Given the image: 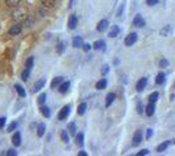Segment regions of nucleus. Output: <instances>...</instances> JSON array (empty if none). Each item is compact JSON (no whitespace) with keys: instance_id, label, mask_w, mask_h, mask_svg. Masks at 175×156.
<instances>
[{"instance_id":"obj_48","label":"nucleus","mask_w":175,"mask_h":156,"mask_svg":"<svg viewBox=\"0 0 175 156\" xmlns=\"http://www.w3.org/2000/svg\"><path fill=\"white\" fill-rule=\"evenodd\" d=\"M174 143H175V140H174Z\"/></svg>"},{"instance_id":"obj_22","label":"nucleus","mask_w":175,"mask_h":156,"mask_svg":"<svg viewBox=\"0 0 175 156\" xmlns=\"http://www.w3.org/2000/svg\"><path fill=\"white\" fill-rule=\"evenodd\" d=\"M154 109H156V107H154V103H149L146 106L145 108V113H146V116H153V113H154Z\"/></svg>"},{"instance_id":"obj_8","label":"nucleus","mask_w":175,"mask_h":156,"mask_svg":"<svg viewBox=\"0 0 175 156\" xmlns=\"http://www.w3.org/2000/svg\"><path fill=\"white\" fill-rule=\"evenodd\" d=\"M146 85H148V78H145V77L140 78V79H138V82H137V85H136V90H137L138 92H141L146 87Z\"/></svg>"},{"instance_id":"obj_6","label":"nucleus","mask_w":175,"mask_h":156,"mask_svg":"<svg viewBox=\"0 0 175 156\" xmlns=\"http://www.w3.org/2000/svg\"><path fill=\"white\" fill-rule=\"evenodd\" d=\"M132 23H133V26H136V28H144V26H145V21H144L143 16H140V14L135 16V18H133V21H132Z\"/></svg>"},{"instance_id":"obj_9","label":"nucleus","mask_w":175,"mask_h":156,"mask_svg":"<svg viewBox=\"0 0 175 156\" xmlns=\"http://www.w3.org/2000/svg\"><path fill=\"white\" fill-rule=\"evenodd\" d=\"M107 28H108V21L107 20H101L98 22V25H97V31L103 33Z\"/></svg>"},{"instance_id":"obj_21","label":"nucleus","mask_w":175,"mask_h":156,"mask_svg":"<svg viewBox=\"0 0 175 156\" xmlns=\"http://www.w3.org/2000/svg\"><path fill=\"white\" fill-rule=\"evenodd\" d=\"M14 89H16L17 94H19L21 98H25V96H26V91H25V89H24L21 85H19V83H16V85H14Z\"/></svg>"},{"instance_id":"obj_39","label":"nucleus","mask_w":175,"mask_h":156,"mask_svg":"<svg viewBox=\"0 0 175 156\" xmlns=\"http://www.w3.org/2000/svg\"><path fill=\"white\" fill-rule=\"evenodd\" d=\"M7 155L8 156H16L17 151H16V150H13V148H11V150H8V151H7Z\"/></svg>"},{"instance_id":"obj_33","label":"nucleus","mask_w":175,"mask_h":156,"mask_svg":"<svg viewBox=\"0 0 175 156\" xmlns=\"http://www.w3.org/2000/svg\"><path fill=\"white\" fill-rule=\"evenodd\" d=\"M158 96H159V94H158L157 91H154V92H153V94L149 96V103H156V101L158 100Z\"/></svg>"},{"instance_id":"obj_38","label":"nucleus","mask_w":175,"mask_h":156,"mask_svg":"<svg viewBox=\"0 0 175 156\" xmlns=\"http://www.w3.org/2000/svg\"><path fill=\"white\" fill-rule=\"evenodd\" d=\"M92 47H93V46H90L89 43H84V44H82V50L85 51V52H89V51H90V48H92Z\"/></svg>"},{"instance_id":"obj_42","label":"nucleus","mask_w":175,"mask_h":156,"mask_svg":"<svg viewBox=\"0 0 175 156\" xmlns=\"http://www.w3.org/2000/svg\"><path fill=\"white\" fill-rule=\"evenodd\" d=\"M157 3H158V0H146V4H148V5H150V7L156 5Z\"/></svg>"},{"instance_id":"obj_17","label":"nucleus","mask_w":175,"mask_h":156,"mask_svg":"<svg viewBox=\"0 0 175 156\" xmlns=\"http://www.w3.org/2000/svg\"><path fill=\"white\" fill-rule=\"evenodd\" d=\"M41 113L43 117H46V118H49V117H51V109L47 106H41Z\"/></svg>"},{"instance_id":"obj_34","label":"nucleus","mask_w":175,"mask_h":156,"mask_svg":"<svg viewBox=\"0 0 175 156\" xmlns=\"http://www.w3.org/2000/svg\"><path fill=\"white\" fill-rule=\"evenodd\" d=\"M56 0H42V5L44 7H54Z\"/></svg>"},{"instance_id":"obj_19","label":"nucleus","mask_w":175,"mask_h":156,"mask_svg":"<svg viewBox=\"0 0 175 156\" xmlns=\"http://www.w3.org/2000/svg\"><path fill=\"white\" fill-rule=\"evenodd\" d=\"M115 98H116V95L114 94V92H110V94H107V96H106V107H107V108L114 103Z\"/></svg>"},{"instance_id":"obj_18","label":"nucleus","mask_w":175,"mask_h":156,"mask_svg":"<svg viewBox=\"0 0 175 156\" xmlns=\"http://www.w3.org/2000/svg\"><path fill=\"white\" fill-rule=\"evenodd\" d=\"M44 133H46V124L41 122L37 128V134H38V137H43Z\"/></svg>"},{"instance_id":"obj_20","label":"nucleus","mask_w":175,"mask_h":156,"mask_svg":"<svg viewBox=\"0 0 175 156\" xmlns=\"http://www.w3.org/2000/svg\"><path fill=\"white\" fill-rule=\"evenodd\" d=\"M107 86V81L105 79V78H102V79H99L97 83H95V89L97 90H105Z\"/></svg>"},{"instance_id":"obj_12","label":"nucleus","mask_w":175,"mask_h":156,"mask_svg":"<svg viewBox=\"0 0 175 156\" xmlns=\"http://www.w3.org/2000/svg\"><path fill=\"white\" fill-rule=\"evenodd\" d=\"M21 30H22V26L19 25V23H16V25H13V26H11V29H9V35H17V34H20L21 33Z\"/></svg>"},{"instance_id":"obj_40","label":"nucleus","mask_w":175,"mask_h":156,"mask_svg":"<svg viewBox=\"0 0 175 156\" xmlns=\"http://www.w3.org/2000/svg\"><path fill=\"white\" fill-rule=\"evenodd\" d=\"M5 122H7V118H5V117H0V129L4 128Z\"/></svg>"},{"instance_id":"obj_4","label":"nucleus","mask_w":175,"mask_h":156,"mask_svg":"<svg viewBox=\"0 0 175 156\" xmlns=\"http://www.w3.org/2000/svg\"><path fill=\"white\" fill-rule=\"evenodd\" d=\"M77 23H78L77 16L76 14H71V16L68 17V28L71 30H75L76 29V26H77Z\"/></svg>"},{"instance_id":"obj_27","label":"nucleus","mask_w":175,"mask_h":156,"mask_svg":"<svg viewBox=\"0 0 175 156\" xmlns=\"http://www.w3.org/2000/svg\"><path fill=\"white\" fill-rule=\"evenodd\" d=\"M67 130H68V133L71 134V135H76V130H77V129H76V124H75V122H71V124L68 125Z\"/></svg>"},{"instance_id":"obj_7","label":"nucleus","mask_w":175,"mask_h":156,"mask_svg":"<svg viewBox=\"0 0 175 156\" xmlns=\"http://www.w3.org/2000/svg\"><path fill=\"white\" fill-rule=\"evenodd\" d=\"M93 48L97 50V51H102V52H105V51H106V43H105V40H102V39L95 40L94 44H93Z\"/></svg>"},{"instance_id":"obj_13","label":"nucleus","mask_w":175,"mask_h":156,"mask_svg":"<svg viewBox=\"0 0 175 156\" xmlns=\"http://www.w3.org/2000/svg\"><path fill=\"white\" fill-rule=\"evenodd\" d=\"M84 42H82V37H80V35H77V37L73 38V40H72V46L75 47V48H80V47H82Z\"/></svg>"},{"instance_id":"obj_35","label":"nucleus","mask_w":175,"mask_h":156,"mask_svg":"<svg viewBox=\"0 0 175 156\" xmlns=\"http://www.w3.org/2000/svg\"><path fill=\"white\" fill-rule=\"evenodd\" d=\"M170 33H171V26H170V25H167L165 29H162V30H161V34L164 35V37H167V35L170 34Z\"/></svg>"},{"instance_id":"obj_11","label":"nucleus","mask_w":175,"mask_h":156,"mask_svg":"<svg viewBox=\"0 0 175 156\" xmlns=\"http://www.w3.org/2000/svg\"><path fill=\"white\" fill-rule=\"evenodd\" d=\"M65 48H67V42L65 40H60L58 44H56V52L59 53V55H62V53H64Z\"/></svg>"},{"instance_id":"obj_25","label":"nucleus","mask_w":175,"mask_h":156,"mask_svg":"<svg viewBox=\"0 0 175 156\" xmlns=\"http://www.w3.org/2000/svg\"><path fill=\"white\" fill-rule=\"evenodd\" d=\"M86 108H88V106H86V103H81L80 106L77 107V115H80V116H82L84 113L86 112Z\"/></svg>"},{"instance_id":"obj_2","label":"nucleus","mask_w":175,"mask_h":156,"mask_svg":"<svg viewBox=\"0 0 175 156\" xmlns=\"http://www.w3.org/2000/svg\"><path fill=\"white\" fill-rule=\"evenodd\" d=\"M141 142H143V131L138 129V130L135 131L133 138H132V146H133V147H137Z\"/></svg>"},{"instance_id":"obj_26","label":"nucleus","mask_w":175,"mask_h":156,"mask_svg":"<svg viewBox=\"0 0 175 156\" xmlns=\"http://www.w3.org/2000/svg\"><path fill=\"white\" fill-rule=\"evenodd\" d=\"M60 139L64 143H69V133H67V130H62V133H60Z\"/></svg>"},{"instance_id":"obj_14","label":"nucleus","mask_w":175,"mask_h":156,"mask_svg":"<svg viewBox=\"0 0 175 156\" xmlns=\"http://www.w3.org/2000/svg\"><path fill=\"white\" fill-rule=\"evenodd\" d=\"M12 143H13L14 147H19L21 145V134H20V131H16V133L13 134V137H12Z\"/></svg>"},{"instance_id":"obj_15","label":"nucleus","mask_w":175,"mask_h":156,"mask_svg":"<svg viewBox=\"0 0 175 156\" xmlns=\"http://www.w3.org/2000/svg\"><path fill=\"white\" fill-rule=\"evenodd\" d=\"M119 33H120V28L119 26H116V25H114V26H111L110 31H108V37L110 38H116Z\"/></svg>"},{"instance_id":"obj_44","label":"nucleus","mask_w":175,"mask_h":156,"mask_svg":"<svg viewBox=\"0 0 175 156\" xmlns=\"http://www.w3.org/2000/svg\"><path fill=\"white\" fill-rule=\"evenodd\" d=\"M149 154V150H143V151H140V152H137V156H144V155H148Z\"/></svg>"},{"instance_id":"obj_46","label":"nucleus","mask_w":175,"mask_h":156,"mask_svg":"<svg viewBox=\"0 0 175 156\" xmlns=\"http://www.w3.org/2000/svg\"><path fill=\"white\" fill-rule=\"evenodd\" d=\"M123 8H124V5H120V8H119V11H118V13H116V16L118 17H120V14H122V12H123Z\"/></svg>"},{"instance_id":"obj_16","label":"nucleus","mask_w":175,"mask_h":156,"mask_svg":"<svg viewBox=\"0 0 175 156\" xmlns=\"http://www.w3.org/2000/svg\"><path fill=\"white\" fill-rule=\"evenodd\" d=\"M64 82L63 81V77H55L52 79V82H51V89H56V87H59L62 83Z\"/></svg>"},{"instance_id":"obj_41","label":"nucleus","mask_w":175,"mask_h":156,"mask_svg":"<svg viewBox=\"0 0 175 156\" xmlns=\"http://www.w3.org/2000/svg\"><path fill=\"white\" fill-rule=\"evenodd\" d=\"M153 135V129H148L146 130V139H150Z\"/></svg>"},{"instance_id":"obj_31","label":"nucleus","mask_w":175,"mask_h":156,"mask_svg":"<svg viewBox=\"0 0 175 156\" xmlns=\"http://www.w3.org/2000/svg\"><path fill=\"white\" fill-rule=\"evenodd\" d=\"M33 65H34V57H33V56H30V57H28V59H26V61H25V68L32 69Z\"/></svg>"},{"instance_id":"obj_23","label":"nucleus","mask_w":175,"mask_h":156,"mask_svg":"<svg viewBox=\"0 0 175 156\" xmlns=\"http://www.w3.org/2000/svg\"><path fill=\"white\" fill-rule=\"evenodd\" d=\"M76 145L82 147L84 146V133H77L76 134Z\"/></svg>"},{"instance_id":"obj_1","label":"nucleus","mask_w":175,"mask_h":156,"mask_svg":"<svg viewBox=\"0 0 175 156\" xmlns=\"http://www.w3.org/2000/svg\"><path fill=\"white\" fill-rule=\"evenodd\" d=\"M69 113H71V106H64L60 109V112L58 113V120L59 121H64L69 117Z\"/></svg>"},{"instance_id":"obj_37","label":"nucleus","mask_w":175,"mask_h":156,"mask_svg":"<svg viewBox=\"0 0 175 156\" xmlns=\"http://www.w3.org/2000/svg\"><path fill=\"white\" fill-rule=\"evenodd\" d=\"M167 65H169V61L166 59H162L161 61H159V67H161V68H166Z\"/></svg>"},{"instance_id":"obj_29","label":"nucleus","mask_w":175,"mask_h":156,"mask_svg":"<svg viewBox=\"0 0 175 156\" xmlns=\"http://www.w3.org/2000/svg\"><path fill=\"white\" fill-rule=\"evenodd\" d=\"M169 145H170V142L169 140H166V142H164V143H161L158 147H157V152H164L166 148L169 147Z\"/></svg>"},{"instance_id":"obj_45","label":"nucleus","mask_w":175,"mask_h":156,"mask_svg":"<svg viewBox=\"0 0 175 156\" xmlns=\"http://www.w3.org/2000/svg\"><path fill=\"white\" fill-rule=\"evenodd\" d=\"M137 113H143V106H141V101L137 103Z\"/></svg>"},{"instance_id":"obj_32","label":"nucleus","mask_w":175,"mask_h":156,"mask_svg":"<svg viewBox=\"0 0 175 156\" xmlns=\"http://www.w3.org/2000/svg\"><path fill=\"white\" fill-rule=\"evenodd\" d=\"M17 126H19V122L13 121V122H12V124L9 125V126L7 128V131H8V133H12V131H14V130H16Z\"/></svg>"},{"instance_id":"obj_5","label":"nucleus","mask_w":175,"mask_h":156,"mask_svg":"<svg viewBox=\"0 0 175 156\" xmlns=\"http://www.w3.org/2000/svg\"><path fill=\"white\" fill-rule=\"evenodd\" d=\"M46 85V78H41L39 81L34 83V86H33V92H38L41 91L42 89H43V86Z\"/></svg>"},{"instance_id":"obj_43","label":"nucleus","mask_w":175,"mask_h":156,"mask_svg":"<svg viewBox=\"0 0 175 156\" xmlns=\"http://www.w3.org/2000/svg\"><path fill=\"white\" fill-rule=\"evenodd\" d=\"M108 70H110V68H108V65H103L102 67V74H107Z\"/></svg>"},{"instance_id":"obj_28","label":"nucleus","mask_w":175,"mask_h":156,"mask_svg":"<svg viewBox=\"0 0 175 156\" xmlns=\"http://www.w3.org/2000/svg\"><path fill=\"white\" fill-rule=\"evenodd\" d=\"M46 100H47V94L46 92H42V94L38 96V104L39 106H43V104L46 103Z\"/></svg>"},{"instance_id":"obj_10","label":"nucleus","mask_w":175,"mask_h":156,"mask_svg":"<svg viewBox=\"0 0 175 156\" xmlns=\"http://www.w3.org/2000/svg\"><path fill=\"white\" fill-rule=\"evenodd\" d=\"M69 87H71V82H69V81H67V82H63L62 85H60L59 87H58V90H59L60 94H67Z\"/></svg>"},{"instance_id":"obj_36","label":"nucleus","mask_w":175,"mask_h":156,"mask_svg":"<svg viewBox=\"0 0 175 156\" xmlns=\"http://www.w3.org/2000/svg\"><path fill=\"white\" fill-rule=\"evenodd\" d=\"M21 0H5V3H7L8 7H16V5H19V3Z\"/></svg>"},{"instance_id":"obj_30","label":"nucleus","mask_w":175,"mask_h":156,"mask_svg":"<svg viewBox=\"0 0 175 156\" xmlns=\"http://www.w3.org/2000/svg\"><path fill=\"white\" fill-rule=\"evenodd\" d=\"M30 70H32V69L25 68V70L21 73V79H22V81H28L29 77H30Z\"/></svg>"},{"instance_id":"obj_24","label":"nucleus","mask_w":175,"mask_h":156,"mask_svg":"<svg viewBox=\"0 0 175 156\" xmlns=\"http://www.w3.org/2000/svg\"><path fill=\"white\" fill-rule=\"evenodd\" d=\"M164 82H165V73H164V72H159V73L157 74L156 83H157V85H162Z\"/></svg>"},{"instance_id":"obj_47","label":"nucleus","mask_w":175,"mask_h":156,"mask_svg":"<svg viewBox=\"0 0 175 156\" xmlns=\"http://www.w3.org/2000/svg\"><path fill=\"white\" fill-rule=\"evenodd\" d=\"M78 156H88V154L85 151H80V152H78Z\"/></svg>"},{"instance_id":"obj_3","label":"nucleus","mask_w":175,"mask_h":156,"mask_svg":"<svg viewBox=\"0 0 175 156\" xmlns=\"http://www.w3.org/2000/svg\"><path fill=\"white\" fill-rule=\"evenodd\" d=\"M137 40V34L136 33H131V34H128L124 39V44L127 47H131L132 44H135Z\"/></svg>"}]
</instances>
